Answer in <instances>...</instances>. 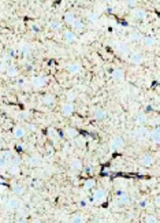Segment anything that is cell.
<instances>
[{
    "label": "cell",
    "instance_id": "6da1fadb",
    "mask_svg": "<svg viewBox=\"0 0 160 223\" xmlns=\"http://www.w3.org/2000/svg\"><path fill=\"white\" fill-rule=\"evenodd\" d=\"M48 82V78L47 77H41V75H37V77H32L30 78V84H32L34 88L40 89V88H44Z\"/></svg>",
    "mask_w": 160,
    "mask_h": 223
},
{
    "label": "cell",
    "instance_id": "7a4b0ae2",
    "mask_svg": "<svg viewBox=\"0 0 160 223\" xmlns=\"http://www.w3.org/2000/svg\"><path fill=\"white\" fill-rule=\"evenodd\" d=\"M92 198H93V203H100V201H103V200H105V190L103 188L93 189Z\"/></svg>",
    "mask_w": 160,
    "mask_h": 223
},
{
    "label": "cell",
    "instance_id": "3957f363",
    "mask_svg": "<svg viewBox=\"0 0 160 223\" xmlns=\"http://www.w3.org/2000/svg\"><path fill=\"white\" fill-rule=\"evenodd\" d=\"M6 209H18L19 208V206H21V201H19V198L18 197H8L7 200H6Z\"/></svg>",
    "mask_w": 160,
    "mask_h": 223
},
{
    "label": "cell",
    "instance_id": "277c9868",
    "mask_svg": "<svg viewBox=\"0 0 160 223\" xmlns=\"http://www.w3.org/2000/svg\"><path fill=\"white\" fill-rule=\"evenodd\" d=\"M129 62L133 64H141L144 62V55L141 52H138V51H134V52L129 55Z\"/></svg>",
    "mask_w": 160,
    "mask_h": 223
},
{
    "label": "cell",
    "instance_id": "5b68a950",
    "mask_svg": "<svg viewBox=\"0 0 160 223\" xmlns=\"http://www.w3.org/2000/svg\"><path fill=\"white\" fill-rule=\"evenodd\" d=\"M74 104L73 103H68V101H66V103H63L62 104V107H60V111H62V114H63L64 117H71L73 114H74Z\"/></svg>",
    "mask_w": 160,
    "mask_h": 223
},
{
    "label": "cell",
    "instance_id": "8992f818",
    "mask_svg": "<svg viewBox=\"0 0 160 223\" xmlns=\"http://www.w3.org/2000/svg\"><path fill=\"white\" fill-rule=\"evenodd\" d=\"M132 15H133V18L134 19H137V21H144L146 18V12H145V10L144 8H140V7H135V8H133L132 10Z\"/></svg>",
    "mask_w": 160,
    "mask_h": 223
},
{
    "label": "cell",
    "instance_id": "52a82bcc",
    "mask_svg": "<svg viewBox=\"0 0 160 223\" xmlns=\"http://www.w3.org/2000/svg\"><path fill=\"white\" fill-rule=\"evenodd\" d=\"M153 163H155V159H153V156L149 155V153H145V155H142L141 157H140V164L144 167H151Z\"/></svg>",
    "mask_w": 160,
    "mask_h": 223
},
{
    "label": "cell",
    "instance_id": "ba28073f",
    "mask_svg": "<svg viewBox=\"0 0 160 223\" xmlns=\"http://www.w3.org/2000/svg\"><path fill=\"white\" fill-rule=\"evenodd\" d=\"M111 146L114 149H122L124 146V141L121 136H115L112 140H111Z\"/></svg>",
    "mask_w": 160,
    "mask_h": 223
},
{
    "label": "cell",
    "instance_id": "9c48e42d",
    "mask_svg": "<svg viewBox=\"0 0 160 223\" xmlns=\"http://www.w3.org/2000/svg\"><path fill=\"white\" fill-rule=\"evenodd\" d=\"M12 136H14V138H17V140H21V138H23L26 136V130L25 128H22V126H15L14 129H12Z\"/></svg>",
    "mask_w": 160,
    "mask_h": 223
},
{
    "label": "cell",
    "instance_id": "30bf717a",
    "mask_svg": "<svg viewBox=\"0 0 160 223\" xmlns=\"http://www.w3.org/2000/svg\"><path fill=\"white\" fill-rule=\"evenodd\" d=\"M111 77L114 78L115 81H122V79L124 78V71H123V69H121V67L112 69V70H111Z\"/></svg>",
    "mask_w": 160,
    "mask_h": 223
},
{
    "label": "cell",
    "instance_id": "8fae6325",
    "mask_svg": "<svg viewBox=\"0 0 160 223\" xmlns=\"http://www.w3.org/2000/svg\"><path fill=\"white\" fill-rule=\"evenodd\" d=\"M66 70H67L70 74H79V73H81V64H79L78 62L70 63V64H67Z\"/></svg>",
    "mask_w": 160,
    "mask_h": 223
},
{
    "label": "cell",
    "instance_id": "7c38bea8",
    "mask_svg": "<svg viewBox=\"0 0 160 223\" xmlns=\"http://www.w3.org/2000/svg\"><path fill=\"white\" fill-rule=\"evenodd\" d=\"M63 39L66 40L67 43H74V41H77V34H75L74 30H64Z\"/></svg>",
    "mask_w": 160,
    "mask_h": 223
},
{
    "label": "cell",
    "instance_id": "4fadbf2b",
    "mask_svg": "<svg viewBox=\"0 0 160 223\" xmlns=\"http://www.w3.org/2000/svg\"><path fill=\"white\" fill-rule=\"evenodd\" d=\"M130 203V196L126 195V193H121V195H118L116 197V204L118 206H126V204H129Z\"/></svg>",
    "mask_w": 160,
    "mask_h": 223
},
{
    "label": "cell",
    "instance_id": "5bb4252c",
    "mask_svg": "<svg viewBox=\"0 0 160 223\" xmlns=\"http://www.w3.org/2000/svg\"><path fill=\"white\" fill-rule=\"evenodd\" d=\"M93 118L96 120H103L107 118V111L105 110H101V108H99V110H96L95 112H93Z\"/></svg>",
    "mask_w": 160,
    "mask_h": 223
},
{
    "label": "cell",
    "instance_id": "9a60e30c",
    "mask_svg": "<svg viewBox=\"0 0 160 223\" xmlns=\"http://www.w3.org/2000/svg\"><path fill=\"white\" fill-rule=\"evenodd\" d=\"M70 167L73 168V170H77V171H79V170H82L84 168V164H82V162L79 159H77V157H74V159L71 160V163H70Z\"/></svg>",
    "mask_w": 160,
    "mask_h": 223
},
{
    "label": "cell",
    "instance_id": "2e32d148",
    "mask_svg": "<svg viewBox=\"0 0 160 223\" xmlns=\"http://www.w3.org/2000/svg\"><path fill=\"white\" fill-rule=\"evenodd\" d=\"M70 25L74 30H81V29H84V26H85L84 25V22H82V19H79V18H77V17H75V19L71 22Z\"/></svg>",
    "mask_w": 160,
    "mask_h": 223
},
{
    "label": "cell",
    "instance_id": "e0dca14e",
    "mask_svg": "<svg viewBox=\"0 0 160 223\" xmlns=\"http://www.w3.org/2000/svg\"><path fill=\"white\" fill-rule=\"evenodd\" d=\"M148 136H149L151 140H152L155 144H159V128H157V126H155V129L151 130Z\"/></svg>",
    "mask_w": 160,
    "mask_h": 223
},
{
    "label": "cell",
    "instance_id": "ac0fdd59",
    "mask_svg": "<svg viewBox=\"0 0 160 223\" xmlns=\"http://www.w3.org/2000/svg\"><path fill=\"white\" fill-rule=\"evenodd\" d=\"M95 186H96V181L92 179V178H88V179H85V182H84V189H85V190H93Z\"/></svg>",
    "mask_w": 160,
    "mask_h": 223
},
{
    "label": "cell",
    "instance_id": "d6986e66",
    "mask_svg": "<svg viewBox=\"0 0 160 223\" xmlns=\"http://www.w3.org/2000/svg\"><path fill=\"white\" fill-rule=\"evenodd\" d=\"M142 41H144V44H145L146 47H153L155 45V37L153 36H151V34H148V36H144L142 37Z\"/></svg>",
    "mask_w": 160,
    "mask_h": 223
},
{
    "label": "cell",
    "instance_id": "ffe728a7",
    "mask_svg": "<svg viewBox=\"0 0 160 223\" xmlns=\"http://www.w3.org/2000/svg\"><path fill=\"white\" fill-rule=\"evenodd\" d=\"M12 190H14V193L17 196H23V195H25V188H23L22 185H19V184L12 185Z\"/></svg>",
    "mask_w": 160,
    "mask_h": 223
},
{
    "label": "cell",
    "instance_id": "44dd1931",
    "mask_svg": "<svg viewBox=\"0 0 160 223\" xmlns=\"http://www.w3.org/2000/svg\"><path fill=\"white\" fill-rule=\"evenodd\" d=\"M55 101H56V99H55V96H52V95H45L43 97V103L45 104V106H53Z\"/></svg>",
    "mask_w": 160,
    "mask_h": 223
},
{
    "label": "cell",
    "instance_id": "7402d4cb",
    "mask_svg": "<svg viewBox=\"0 0 160 223\" xmlns=\"http://www.w3.org/2000/svg\"><path fill=\"white\" fill-rule=\"evenodd\" d=\"M146 122V115L144 112L141 114H137L135 115V125H138V126H142V125Z\"/></svg>",
    "mask_w": 160,
    "mask_h": 223
},
{
    "label": "cell",
    "instance_id": "603a6c76",
    "mask_svg": "<svg viewBox=\"0 0 160 223\" xmlns=\"http://www.w3.org/2000/svg\"><path fill=\"white\" fill-rule=\"evenodd\" d=\"M142 33L140 32H132L130 33V40L132 41H135V43H140V41H142Z\"/></svg>",
    "mask_w": 160,
    "mask_h": 223
},
{
    "label": "cell",
    "instance_id": "cb8c5ba5",
    "mask_svg": "<svg viewBox=\"0 0 160 223\" xmlns=\"http://www.w3.org/2000/svg\"><path fill=\"white\" fill-rule=\"evenodd\" d=\"M6 73H7L8 77H15V75L18 74V69L15 67L14 64H10L7 67V70H6Z\"/></svg>",
    "mask_w": 160,
    "mask_h": 223
},
{
    "label": "cell",
    "instance_id": "d4e9b609",
    "mask_svg": "<svg viewBox=\"0 0 160 223\" xmlns=\"http://www.w3.org/2000/svg\"><path fill=\"white\" fill-rule=\"evenodd\" d=\"M64 133H66V136H67L68 138H74L78 136V130L77 129H73V128H68L64 130Z\"/></svg>",
    "mask_w": 160,
    "mask_h": 223
},
{
    "label": "cell",
    "instance_id": "484cf974",
    "mask_svg": "<svg viewBox=\"0 0 160 223\" xmlns=\"http://www.w3.org/2000/svg\"><path fill=\"white\" fill-rule=\"evenodd\" d=\"M60 26H62V23L59 21H49L48 22V28L51 29V30H57V29H60Z\"/></svg>",
    "mask_w": 160,
    "mask_h": 223
},
{
    "label": "cell",
    "instance_id": "4316f807",
    "mask_svg": "<svg viewBox=\"0 0 160 223\" xmlns=\"http://www.w3.org/2000/svg\"><path fill=\"white\" fill-rule=\"evenodd\" d=\"M48 137H49L51 140L55 142V141L57 140V137H59V136H57V131L55 130V129H53V128H49V129H48Z\"/></svg>",
    "mask_w": 160,
    "mask_h": 223
},
{
    "label": "cell",
    "instance_id": "83f0119b",
    "mask_svg": "<svg viewBox=\"0 0 160 223\" xmlns=\"http://www.w3.org/2000/svg\"><path fill=\"white\" fill-rule=\"evenodd\" d=\"M71 223H84V216L81 214H75V215L71 216Z\"/></svg>",
    "mask_w": 160,
    "mask_h": 223
},
{
    "label": "cell",
    "instance_id": "f1b7e54d",
    "mask_svg": "<svg viewBox=\"0 0 160 223\" xmlns=\"http://www.w3.org/2000/svg\"><path fill=\"white\" fill-rule=\"evenodd\" d=\"M19 52H22L23 55H29L30 53V45L26 43L21 44V47H19Z\"/></svg>",
    "mask_w": 160,
    "mask_h": 223
},
{
    "label": "cell",
    "instance_id": "f546056e",
    "mask_svg": "<svg viewBox=\"0 0 160 223\" xmlns=\"http://www.w3.org/2000/svg\"><path fill=\"white\" fill-rule=\"evenodd\" d=\"M8 173H10L11 175H18V174H19V166L8 164Z\"/></svg>",
    "mask_w": 160,
    "mask_h": 223
},
{
    "label": "cell",
    "instance_id": "4dcf8cb0",
    "mask_svg": "<svg viewBox=\"0 0 160 223\" xmlns=\"http://www.w3.org/2000/svg\"><path fill=\"white\" fill-rule=\"evenodd\" d=\"M116 50L119 53H126L127 52V45L124 43H116Z\"/></svg>",
    "mask_w": 160,
    "mask_h": 223
},
{
    "label": "cell",
    "instance_id": "1f68e13d",
    "mask_svg": "<svg viewBox=\"0 0 160 223\" xmlns=\"http://www.w3.org/2000/svg\"><path fill=\"white\" fill-rule=\"evenodd\" d=\"M66 97H67V101H68V103H73V101L77 99V93H75L74 90H68V92L66 93Z\"/></svg>",
    "mask_w": 160,
    "mask_h": 223
},
{
    "label": "cell",
    "instance_id": "d6a6232c",
    "mask_svg": "<svg viewBox=\"0 0 160 223\" xmlns=\"http://www.w3.org/2000/svg\"><path fill=\"white\" fill-rule=\"evenodd\" d=\"M145 223H159V220H157V218L155 215L149 214V215L145 216Z\"/></svg>",
    "mask_w": 160,
    "mask_h": 223
},
{
    "label": "cell",
    "instance_id": "836d02e7",
    "mask_svg": "<svg viewBox=\"0 0 160 223\" xmlns=\"http://www.w3.org/2000/svg\"><path fill=\"white\" fill-rule=\"evenodd\" d=\"M10 164L19 166V164H21V157H19L18 155H12V157H11V160H10Z\"/></svg>",
    "mask_w": 160,
    "mask_h": 223
},
{
    "label": "cell",
    "instance_id": "e575fe53",
    "mask_svg": "<svg viewBox=\"0 0 160 223\" xmlns=\"http://www.w3.org/2000/svg\"><path fill=\"white\" fill-rule=\"evenodd\" d=\"M0 156H1V157H4L6 160H8V162H10L11 157H12V153H11V151H3Z\"/></svg>",
    "mask_w": 160,
    "mask_h": 223
},
{
    "label": "cell",
    "instance_id": "d590c367",
    "mask_svg": "<svg viewBox=\"0 0 160 223\" xmlns=\"http://www.w3.org/2000/svg\"><path fill=\"white\" fill-rule=\"evenodd\" d=\"M75 19V17L71 12H66V15H64V21L67 22V23H71V22Z\"/></svg>",
    "mask_w": 160,
    "mask_h": 223
},
{
    "label": "cell",
    "instance_id": "8d00e7d4",
    "mask_svg": "<svg viewBox=\"0 0 160 223\" xmlns=\"http://www.w3.org/2000/svg\"><path fill=\"white\" fill-rule=\"evenodd\" d=\"M88 19H89L90 22H96L97 19H99V15H97L96 12H90V14L88 15Z\"/></svg>",
    "mask_w": 160,
    "mask_h": 223
},
{
    "label": "cell",
    "instance_id": "74e56055",
    "mask_svg": "<svg viewBox=\"0 0 160 223\" xmlns=\"http://www.w3.org/2000/svg\"><path fill=\"white\" fill-rule=\"evenodd\" d=\"M8 164H10V162L0 156V167H1V168H6V167H8Z\"/></svg>",
    "mask_w": 160,
    "mask_h": 223
},
{
    "label": "cell",
    "instance_id": "f35d334b",
    "mask_svg": "<svg viewBox=\"0 0 160 223\" xmlns=\"http://www.w3.org/2000/svg\"><path fill=\"white\" fill-rule=\"evenodd\" d=\"M138 206H140V208H145V207L148 206V200H145V198H144V200H141V201L138 203Z\"/></svg>",
    "mask_w": 160,
    "mask_h": 223
},
{
    "label": "cell",
    "instance_id": "ab89813d",
    "mask_svg": "<svg viewBox=\"0 0 160 223\" xmlns=\"http://www.w3.org/2000/svg\"><path fill=\"white\" fill-rule=\"evenodd\" d=\"M17 223H29V220L26 219V218H19V219L17 220Z\"/></svg>",
    "mask_w": 160,
    "mask_h": 223
},
{
    "label": "cell",
    "instance_id": "60d3db41",
    "mask_svg": "<svg viewBox=\"0 0 160 223\" xmlns=\"http://www.w3.org/2000/svg\"><path fill=\"white\" fill-rule=\"evenodd\" d=\"M152 110H153V106H152V104H148V106L145 107V111H146V112H149V111H152Z\"/></svg>",
    "mask_w": 160,
    "mask_h": 223
},
{
    "label": "cell",
    "instance_id": "b9f144b4",
    "mask_svg": "<svg viewBox=\"0 0 160 223\" xmlns=\"http://www.w3.org/2000/svg\"><path fill=\"white\" fill-rule=\"evenodd\" d=\"M23 146H25L23 144H18V145H17V149L19 151V152H22V151H23Z\"/></svg>",
    "mask_w": 160,
    "mask_h": 223
},
{
    "label": "cell",
    "instance_id": "7bdbcfd3",
    "mask_svg": "<svg viewBox=\"0 0 160 223\" xmlns=\"http://www.w3.org/2000/svg\"><path fill=\"white\" fill-rule=\"evenodd\" d=\"M159 204H160V198H159V196H156V198H155V206L159 208Z\"/></svg>",
    "mask_w": 160,
    "mask_h": 223
},
{
    "label": "cell",
    "instance_id": "ee69618b",
    "mask_svg": "<svg viewBox=\"0 0 160 223\" xmlns=\"http://www.w3.org/2000/svg\"><path fill=\"white\" fill-rule=\"evenodd\" d=\"M30 29H32V30H34V32H39V28H37V25H34V23H32V25H30Z\"/></svg>",
    "mask_w": 160,
    "mask_h": 223
},
{
    "label": "cell",
    "instance_id": "f6af8a7d",
    "mask_svg": "<svg viewBox=\"0 0 160 223\" xmlns=\"http://www.w3.org/2000/svg\"><path fill=\"white\" fill-rule=\"evenodd\" d=\"M86 204H88L86 200H81V203H79V206H81V207H86Z\"/></svg>",
    "mask_w": 160,
    "mask_h": 223
},
{
    "label": "cell",
    "instance_id": "bcb514c9",
    "mask_svg": "<svg viewBox=\"0 0 160 223\" xmlns=\"http://www.w3.org/2000/svg\"><path fill=\"white\" fill-rule=\"evenodd\" d=\"M29 129L34 131V130H36V126H34V125H32V123H30V125H29Z\"/></svg>",
    "mask_w": 160,
    "mask_h": 223
},
{
    "label": "cell",
    "instance_id": "7dc6e473",
    "mask_svg": "<svg viewBox=\"0 0 160 223\" xmlns=\"http://www.w3.org/2000/svg\"><path fill=\"white\" fill-rule=\"evenodd\" d=\"M32 223H43V222H41L40 219H33V220H32Z\"/></svg>",
    "mask_w": 160,
    "mask_h": 223
},
{
    "label": "cell",
    "instance_id": "c3c4849f",
    "mask_svg": "<svg viewBox=\"0 0 160 223\" xmlns=\"http://www.w3.org/2000/svg\"><path fill=\"white\" fill-rule=\"evenodd\" d=\"M18 84H19V85H23V79H22V78H21V79L18 81Z\"/></svg>",
    "mask_w": 160,
    "mask_h": 223
},
{
    "label": "cell",
    "instance_id": "681fc988",
    "mask_svg": "<svg viewBox=\"0 0 160 223\" xmlns=\"http://www.w3.org/2000/svg\"><path fill=\"white\" fill-rule=\"evenodd\" d=\"M127 223H135V222H127Z\"/></svg>",
    "mask_w": 160,
    "mask_h": 223
}]
</instances>
